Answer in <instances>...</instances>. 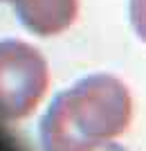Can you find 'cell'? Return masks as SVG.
<instances>
[{"label":"cell","mask_w":146,"mask_h":151,"mask_svg":"<svg viewBox=\"0 0 146 151\" xmlns=\"http://www.w3.org/2000/svg\"><path fill=\"white\" fill-rule=\"evenodd\" d=\"M25 29L38 36L61 34L76 20L79 0H9Z\"/></svg>","instance_id":"3"},{"label":"cell","mask_w":146,"mask_h":151,"mask_svg":"<svg viewBox=\"0 0 146 151\" xmlns=\"http://www.w3.org/2000/svg\"><path fill=\"white\" fill-rule=\"evenodd\" d=\"M50 86L47 61L34 45L0 41V117L23 120L41 104Z\"/></svg>","instance_id":"2"},{"label":"cell","mask_w":146,"mask_h":151,"mask_svg":"<svg viewBox=\"0 0 146 151\" xmlns=\"http://www.w3.org/2000/svg\"><path fill=\"white\" fill-rule=\"evenodd\" d=\"M130 25L142 43H146V0H128Z\"/></svg>","instance_id":"4"},{"label":"cell","mask_w":146,"mask_h":151,"mask_svg":"<svg viewBox=\"0 0 146 151\" xmlns=\"http://www.w3.org/2000/svg\"><path fill=\"white\" fill-rule=\"evenodd\" d=\"M133 122V97L113 75H88L50 101L38 124L45 151H99Z\"/></svg>","instance_id":"1"},{"label":"cell","mask_w":146,"mask_h":151,"mask_svg":"<svg viewBox=\"0 0 146 151\" xmlns=\"http://www.w3.org/2000/svg\"><path fill=\"white\" fill-rule=\"evenodd\" d=\"M0 2H9V0H0Z\"/></svg>","instance_id":"5"}]
</instances>
